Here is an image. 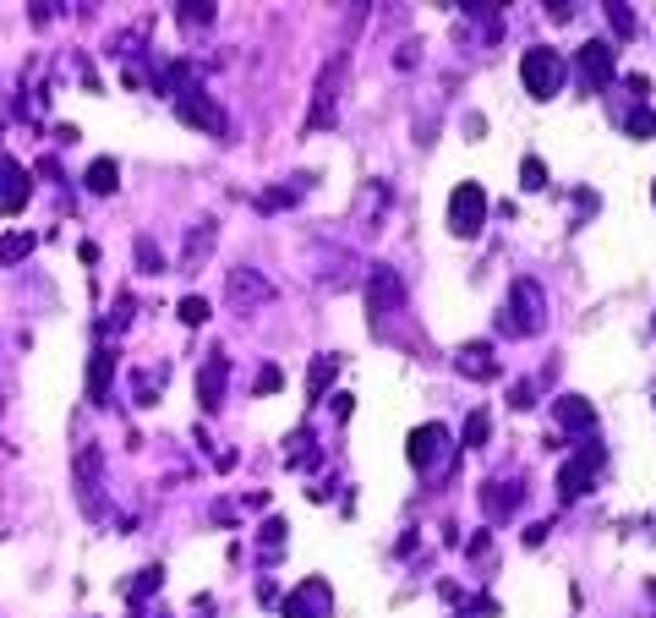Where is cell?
Here are the masks:
<instances>
[{
    "instance_id": "obj_1",
    "label": "cell",
    "mask_w": 656,
    "mask_h": 618,
    "mask_svg": "<svg viewBox=\"0 0 656 618\" xmlns=\"http://www.w3.org/2000/svg\"><path fill=\"white\" fill-rule=\"evenodd\" d=\"M170 104H175V115L181 121H192V126H203V132H214V137H225V110H219L214 99H208L203 88L192 83V77L175 66V77H170Z\"/></svg>"
},
{
    "instance_id": "obj_2",
    "label": "cell",
    "mask_w": 656,
    "mask_h": 618,
    "mask_svg": "<svg viewBox=\"0 0 656 618\" xmlns=\"http://www.w3.org/2000/svg\"><path fill=\"white\" fill-rule=\"evenodd\" d=\"M602 465H607V449L596 438H585L580 449L564 460V471H558V498L564 504H574V498H585L596 487V476H602Z\"/></svg>"
},
{
    "instance_id": "obj_3",
    "label": "cell",
    "mask_w": 656,
    "mask_h": 618,
    "mask_svg": "<svg viewBox=\"0 0 656 618\" xmlns=\"http://www.w3.org/2000/svg\"><path fill=\"white\" fill-rule=\"evenodd\" d=\"M520 77H525V93L531 99H558V88H564L569 66L558 50H547V44H536V50L520 55Z\"/></svg>"
},
{
    "instance_id": "obj_4",
    "label": "cell",
    "mask_w": 656,
    "mask_h": 618,
    "mask_svg": "<svg viewBox=\"0 0 656 618\" xmlns=\"http://www.w3.org/2000/svg\"><path fill=\"white\" fill-rule=\"evenodd\" d=\"M503 329H514V334H542L547 329V296H542V285L536 279H514V290H509V312H503Z\"/></svg>"
},
{
    "instance_id": "obj_5",
    "label": "cell",
    "mask_w": 656,
    "mask_h": 618,
    "mask_svg": "<svg viewBox=\"0 0 656 618\" xmlns=\"http://www.w3.org/2000/svg\"><path fill=\"white\" fill-rule=\"evenodd\" d=\"M482 225H487V192L476 181H460L449 192V230L454 236H482Z\"/></svg>"
},
{
    "instance_id": "obj_6",
    "label": "cell",
    "mask_w": 656,
    "mask_h": 618,
    "mask_svg": "<svg viewBox=\"0 0 656 618\" xmlns=\"http://www.w3.org/2000/svg\"><path fill=\"white\" fill-rule=\"evenodd\" d=\"M449 449L454 443H449V427L443 422H421L416 433L405 438V460H410V471H421V476H427L432 465H449Z\"/></svg>"
},
{
    "instance_id": "obj_7",
    "label": "cell",
    "mask_w": 656,
    "mask_h": 618,
    "mask_svg": "<svg viewBox=\"0 0 656 618\" xmlns=\"http://www.w3.org/2000/svg\"><path fill=\"white\" fill-rule=\"evenodd\" d=\"M345 72H350V55H328V66L318 72V88H312V115H307V126H334Z\"/></svg>"
},
{
    "instance_id": "obj_8",
    "label": "cell",
    "mask_w": 656,
    "mask_h": 618,
    "mask_svg": "<svg viewBox=\"0 0 656 618\" xmlns=\"http://www.w3.org/2000/svg\"><path fill=\"white\" fill-rule=\"evenodd\" d=\"M279 613L285 618H334V591H328L323 575H312V580H301V586L279 602Z\"/></svg>"
},
{
    "instance_id": "obj_9",
    "label": "cell",
    "mask_w": 656,
    "mask_h": 618,
    "mask_svg": "<svg viewBox=\"0 0 656 618\" xmlns=\"http://www.w3.org/2000/svg\"><path fill=\"white\" fill-rule=\"evenodd\" d=\"M268 296H274V285H268V279L257 274V268H230V274H225V301H230L236 312L263 307Z\"/></svg>"
},
{
    "instance_id": "obj_10",
    "label": "cell",
    "mask_w": 656,
    "mask_h": 618,
    "mask_svg": "<svg viewBox=\"0 0 656 618\" xmlns=\"http://www.w3.org/2000/svg\"><path fill=\"white\" fill-rule=\"evenodd\" d=\"M400 301H405L400 274H394L389 263H378L367 274V312H372V318H389V307H400Z\"/></svg>"
},
{
    "instance_id": "obj_11",
    "label": "cell",
    "mask_w": 656,
    "mask_h": 618,
    "mask_svg": "<svg viewBox=\"0 0 656 618\" xmlns=\"http://www.w3.org/2000/svg\"><path fill=\"white\" fill-rule=\"evenodd\" d=\"M580 77H585V88H607L618 77V61H613V44L607 39H591V44H580Z\"/></svg>"
},
{
    "instance_id": "obj_12",
    "label": "cell",
    "mask_w": 656,
    "mask_h": 618,
    "mask_svg": "<svg viewBox=\"0 0 656 618\" xmlns=\"http://www.w3.org/2000/svg\"><path fill=\"white\" fill-rule=\"evenodd\" d=\"M28 197H33L28 170H22L11 154H0V214H22V208H28Z\"/></svg>"
},
{
    "instance_id": "obj_13",
    "label": "cell",
    "mask_w": 656,
    "mask_h": 618,
    "mask_svg": "<svg viewBox=\"0 0 656 618\" xmlns=\"http://www.w3.org/2000/svg\"><path fill=\"white\" fill-rule=\"evenodd\" d=\"M225 389H230V361H225V351H214L203 361V372H197V405H203V411H219V405H225Z\"/></svg>"
},
{
    "instance_id": "obj_14",
    "label": "cell",
    "mask_w": 656,
    "mask_h": 618,
    "mask_svg": "<svg viewBox=\"0 0 656 618\" xmlns=\"http://www.w3.org/2000/svg\"><path fill=\"white\" fill-rule=\"evenodd\" d=\"M553 416H558V427H564V433H580V438L596 433V411H591V400H580V394H558V400H553Z\"/></svg>"
},
{
    "instance_id": "obj_15",
    "label": "cell",
    "mask_w": 656,
    "mask_h": 618,
    "mask_svg": "<svg viewBox=\"0 0 656 618\" xmlns=\"http://www.w3.org/2000/svg\"><path fill=\"white\" fill-rule=\"evenodd\" d=\"M454 372H460V378H498V356H492V345L487 340H471V345H460V351H454Z\"/></svg>"
},
{
    "instance_id": "obj_16",
    "label": "cell",
    "mask_w": 656,
    "mask_h": 618,
    "mask_svg": "<svg viewBox=\"0 0 656 618\" xmlns=\"http://www.w3.org/2000/svg\"><path fill=\"white\" fill-rule=\"evenodd\" d=\"M110 378H115V351L104 345V351H93V361H88V400L93 405L110 400Z\"/></svg>"
},
{
    "instance_id": "obj_17",
    "label": "cell",
    "mask_w": 656,
    "mask_h": 618,
    "mask_svg": "<svg viewBox=\"0 0 656 618\" xmlns=\"http://www.w3.org/2000/svg\"><path fill=\"white\" fill-rule=\"evenodd\" d=\"M514 504H520V498H514V482H487L482 487V515L487 520H509Z\"/></svg>"
},
{
    "instance_id": "obj_18",
    "label": "cell",
    "mask_w": 656,
    "mask_h": 618,
    "mask_svg": "<svg viewBox=\"0 0 656 618\" xmlns=\"http://www.w3.org/2000/svg\"><path fill=\"white\" fill-rule=\"evenodd\" d=\"M115 186H121V165H115V159H93V165H88V192L93 197H110Z\"/></svg>"
},
{
    "instance_id": "obj_19",
    "label": "cell",
    "mask_w": 656,
    "mask_h": 618,
    "mask_svg": "<svg viewBox=\"0 0 656 618\" xmlns=\"http://www.w3.org/2000/svg\"><path fill=\"white\" fill-rule=\"evenodd\" d=\"M33 247H39L33 230H6V236H0V263H22Z\"/></svg>"
},
{
    "instance_id": "obj_20",
    "label": "cell",
    "mask_w": 656,
    "mask_h": 618,
    "mask_svg": "<svg viewBox=\"0 0 656 618\" xmlns=\"http://www.w3.org/2000/svg\"><path fill=\"white\" fill-rule=\"evenodd\" d=\"M208 241H214V225H208V219H203V225H192L186 252H181V268H197V263H203V258H208Z\"/></svg>"
},
{
    "instance_id": "obj_21",
    "label": "cell",
    "mask_w": 656,
    "mask_h": 618,
    "mask_svg": "<svg viewBox=\"0 0 656 618\" xmlns=\"http://www.w3.org/2000/svg\"><path fill=\"white\" fill-rule=\"evenodd\" d=\"M159 580H164V569H159V564H148L137 580H126V602H143V597H154V591H159Z\"/></svg>"
},
{
    "instance_id": "obj_22",
    "label": "cell",
    "mask_w": 656,
    "mask_h": 618,
    "mask_svg": "<svg viewBox=\"0 0 656 618\" xmlns=\"http://www.w3.org/2000/svg\"><path fill=\"white\" fill-rule=\"evenodd\" d=\"M334 372H339V356H318L312 361V383H307V400H318V394L334 383Z\"/></svg>"
},
{
    "instance_id": "obj_23",
    "label": "cell",
    "mask_w": 656,
    "mask_h": 618,
    "mask_svg": "<svg viewBox=\"0 0 656 618\" xmlns=\"http://www.w3.org/2000/svg\"><path fill=\"white\" fill-rule=\"evenodd\" d=\"M487 438H492V416L487 411H471V416H465V449H482Z\"/></svg>"
},
{
    "instance_id": "obj_24",
    "label": "cell",
    "mask_w": 656,
    "mask_h": 618,
    "mask_svg": "<svg viewBox=\"0 0 656 618\" xmlns=\"http://www.w3.org/2000/svg\"><path fill=\"white\" fill-rule=\"evenodd\" d=\"M520 186H525V192H542V186H547V165L536 154L520 159Z\"/></svg>"
},
{
    "instance_id": "obj_25",
    "label": "cell",
    "mask_w": 656,
    "mask_h": 618,
    "mask_svg": "<svg viewBox=\"0 0 656 618\" xmlns=\"http://www.w3.org/2000/svg\"><path fill=\"white\" fill-rule=\"evenodd\" d=\"M175 11H181L186 28H208V22H214V6H208V0H186V6H175Z\"/></svg>"
},
{
    "instance_id": "obj_26",
    "label": "cell",
    "mask_w": 656,
    "mask_h": 618,
    "mask_svg": "<svg viewBox=\"0 0 656 618\" xmlns=\"http://www.w3.org/2000/svg\"><path fill=\"white\" fill-rule=\"evenodd\" d=\"M208 312H214V307H208L203 296H186V301H181V323H186V329H203Z\"/></svg>"
},
{
    "instance_id": "obj_27",
    "label": "cell",
    "mask_w": 656,
    "mask_h": 618,
    "mask_svg": "<svg viewBox=\"0 0 656 618\" xmlns=\"http://www.w3.org/2000/svg\"><path fill=\"white\" fill-rule=\"evenodd\" d=\"M624 132H629V137H656V110H629Z\"/></svg>"
},
{
    "instance_id": "obj_28",
    "label": "cell",
    "mask_w": 656,
    "mask_h": 618,
    "mask_svg": "<svg viewBox=\"0 0 656 618\" xmlns=\"http://www.w3.org/2000/svg\"><path fill=\"white\" fill-rule=\"evenodd\" d=\"M607 22L618 28V39H629L635 33V6H607Z\"/></svg>"
},
{
    "instance_id": "obj_29",
    "label": "cell",
    "mask_w": 656,
    "mask_h": 618,
    "mask_svg": "<svg viewBox=\"0 0 656 618\" xmlns=\"http://www.w3.org/2000/svg\"><path fill=\"white\" fill-rule=\"evenodd\" d=\"M509 405H514V411H531V405H536V383L520 378V383L509 389Z\"/></svg>"
},
{
    "instance_id": "obj_30",
    "label": "cell",
    "mask_w": 656,
    "mask_h": 618,
    "mask_svg": "<svg viewBox=\"0 0 656 618\" xmlns=\"http://www.w3.org/2000/svg\"><path fill=\"white\" fill-rule=\"evenodd\" d=\"M263 542H268V558H279V547H285V520H268Z\"/></svg>"
},
{
    "instance_id": "obj_31",
    "label": "cell",
    "mask_w": 656,
    "mask_h": 618,
    "mask_svg": "<svg viewBox=\"0 0 656 618\" xmlns=\"http://www.w3.org/2000/svg\"><path fill=\"white\" fill-rule=\"evenodd\" d=\"M137 258H143V268H148V274H164V258H159V252H154V241H137Z\"/></svg>"
},
{
    "instance_id": "obj_32",
    "label": "cell",
    "mask_w": 656,
    "mask_h": 618,
    "mask_svg": "<svg viewBox=\"0 0 656 618\" xmlns=\"http://www.w3.org/2000/svg\"><path fill=\"white\" fill-rule=\"evenodd\" d=\"M132 312H137V301H132V296H121V301H115V318H110V329H126V323H132Z\"/></svg>"
},
{
    "instance_id": "obj_33",
    "label": "cell",
    "mask_w": 656,
    "mask_h": 618,
    "mask_svg": "<svg viewBox=\"0 0 656 618\" xmlns=\"http://www.w3.org/2000/svg\"><path fill=\"white\" fill-rule=\"evenodd\" d=\"M279 383H285V372H279V367H263V372H257V394H274Z\"/></svg>"
},
{
    "instance_id": "obj_34",
    "label": "cell",
    "mask_w": 656,
    "mask_h": 618,
    "mask_svg": "<svg viewBox=\"0 0 656 618\" xmlns=\"http://www.w3.org/2000/svg\"><path fill=\"white\" fill-rule=\"evenodd\" d=\"M651 197H656V186H651Z\"/></svg>"
}]
</instances>
